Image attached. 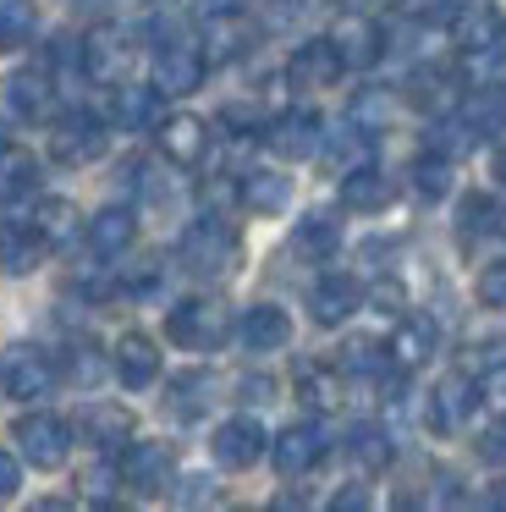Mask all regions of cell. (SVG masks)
<instances>
[{"label": "cell", "instance_id": "cell-16", "mask_svg": "<svg viewBox=\"0 0 506 512\" xmlns=\"http://www.w3.org/2000/svg\"><path fill=\"white\" fill-rule=\"evenodd\" d=\"M6 105L22 116V122H44V116H50V105H55V78H50V67H22V72H11Z\"/></svg>", "mask_w": 506, "mask_h": 512}, {"label": "cell", "instance_id": "cell-34", "mask_svg": "<svg viewBox=\"0 0 506 512\" xmlns=\"http://www.w3.org/2000/svg\"><path fill=\"white\" fill-rule=\"evenodd\" d=\"M391 452H396V446H391V435H385L380 424H352L347 457H352L358 468H385V463H391Z\"/></svg>", "mask_w": 506, "mask_h": 512}, {"label": "cell", "instance_id": "cell-48", "mask_svg": "<svg viewBox=\"0 0 506 512\" xmlns=\"http://www.w3.org/2000/svg\"><path fill=\"white\" fill-rule=\"evenodd\" d=\"M193 12L209 23V17H231V12H242V0H193Z\"/></svg>", "mask_w": 506, "mask_h": 512}, {"label": "cell", "instance_id": "cell-24", "mask_svg": "<svg viewBox=\"0 0 506 512\" xmlns=\"http://www.w3.org/2000/svg\"><path fill=\"white\" fill-rule=\"evenodd\" d=\"M330 39H336V50H341L347 67H374V61L385 56V34H380V23H369V17H347Z\"/></svg>", "mask_w": 506, "mask_h": 512}, {"label": "cell", "instance_id": "cell-5", "mask_svg": "<svg viewBox=\"0 0 506 512\" xmlns=\"http://www.w3.org/2000/svg\"><path fill=\"white\" fill-rule=\"evenodd\" d=\"M11 441H17V457H22V463H33V468H61L66 452H72V424H66L61 413H28V419H17Z\"/></svg>", "mask_w": 506, "mask_h": 512}, {"label": "cell", "instance_id": "cell-11", "mask_svg": "<svg viewBox=\"0 0 506 512\" xmlns=\"http://www.w3.org/2000/svg\"><path fill=\"white\" fill-rule=\"evenodd\" d=\"M270 457H275V474H286V479L308 474V468L325 457V424H314V419L286 424V430L270 441Z\"/></svg>", "mask_w": 506, "mask_h": 512}, {"label": "cell", "instance_id": "cell-21", "mask_svg": "<svg viewBox=\"0 0 506 512\" xmlns=\"http://www.w3.org/2000/svg\"><path fill=\"white\" fill-rule=\"evenodd\" d=\"M407 100H413L418 111H429V116L457 111V105H462L457 72H451V67H418L413 78H407Z\"/></svg>", "mask_w": 506, "mask_h": 512}, {"label": "cell", "instance_id": "cell-28", "mask_svg": "<svg viewBox=\"0 0 506 512\" xmlns=\"http://www.w3.org/2000/svg\"><path fill=\"white\" fill-rule=\"evenodd\" d=\"M215 391H220V380L209 375V369H187V375L171 380V402H165V408H171L176 419H198V413L215 402Z\"/></svg>", "mask_w": 506, "mask_h": 512}, {"label": "cell", "instance_id": "cell-1", "mask_svg": "<svg viewBox=\"0 0 506 512\" xmlns=\"http://www.w3.org/2000/svg\"><path fill=\"white\" fill-rule=\"evenodd\" d=\"M176 254H182V270H187V276H204V281L226 276V270L237 265V254H242L237 226L220 221V215H198V221L182 232Z\"/></svg>", "mask_w": 506, "mask_h": 512}, {"label": "cell", "instance_id": "cell-12", "mask_svg": "<svg viewBox=\"0 0 506 512\" xmlns=\"http://www.w3.org/2000/svg\"><path fill=\"white\" fill-rule=\"evenodd\" d=\"M264 441H270V435H264V424L248 419V413H237V419H220L209 452H215L220 468H253L264 457Z\"/></svg>", "mask_w": 506, "mask_h": 512}, {"label": "cell", "instance_id": "cell-40", "mask_svg": "<svg viewBox=\"0 0 506 512\" xmlns=\"http://www.w3.org/2000/svg\"><path fill=\"white\" fill-rule=\"evenodd\" d=\"M479 303L484 309H506V259L479 270Z\"/></svg>", "mask_w": 506, "mask_h": 512}, {"label": "cell", "instance_id": "cell-41", "mask_svg": "<svg viewBox=\"0 0 506 512\" xmlns=\"http://www.w3.org/2000/svg\"><path fill=\"white\" fill-rule=\"evenodd\" d=\"M479 457H484V463H495V468H506V413L484 424V435H479Z\"/></svg>", "mask_w": 506, "mask_h": 512}, {"label": "cell", "instance_id": "cell-52", "mask_svg": "<svg viewBox=\"0 0 506 512\" xmlns=\"http://www.w3.org/2000/svg\"><path fill=\"white\" fill-rule=\"evenodd\" d=\"M495 177H501V188H506V149L495 155Z\"/></svg>", "mask_w": 506, "mask_h": 512}, {"label": "cell", "instance_id": "cell-37", "mask_svg": "<svg viewBox=\"0 0 506 512\" xmlns=\"http://www.w3.org/2000/svg\"><path fill=\"white\" fill-rule=\"evenodd\" d=\"M341 369H347V375H385V369H391V347L385 342H352L347 353H341Z\"/></svg>", "mask_w": 506, "mask_h": 512}, {"label": "cell", "instance_id": "cell-15", "mask_svg": "<svg viewBox=\"0 0 506 512\" xmlns=\"http://www.w3.org/2000/svg\"><path fill=\"white\" fill-rule=\"evenodd\" d=\"M391 364L396 369H418V364H429L435 358V347H440V325L429 320V314H407V320H396V331H391Z\"/></svg>", "mask_w": 506, "mask_h": 512}, {"label": "cell", "instance_id": "cell-3", "mask_svg": "<svg viewBox=\"0 0 506 512\" xmlns=\"http://www.w3.org/2000/svg\"><path fill=\"white\" fill-rule=\"evenodd\" d=\"M451 45L462 61H495L506 45V17L495 12L490 0H468L457 17H451Z\"/></svg>", "mask_w": 506, "mask_h": 512}, {"label": "cell", "instance_id": "cell-32", "mask_svg": "<svg viewBox=\"0 0 506 512\" xmlns=\"http://www.w3.org/2000/svg\"><path fill=\"white\" fill-rule=\"evenodd\" d=\"M451 177H457V160L440 155V149H424V155L413 160V193L418 199H446Z\"/></svg>", "mask_w": 506, "mask_h": 512}, {"label": "cell", "instance_id": "cell-33", "mask_svg": "<svg viewBox=\"0 0 506 512\" xmlns=\"http://www.w3.org/2000/svg\"><path fill=\"white\" fill-rule=\"evenodd\" d=\"M33 226H39V237H44L50 248L72 243V237L83 232V221H77V204H72V199H44L39 210H33Z\"/></svg>", "mask_w": 506, "mask_h": 512}, {"label": "cell", "instance_id": "cell-2", "mask_svg": "<svg viewBox=\"0 0 506 512\" xmlns=\"http://www.w3.org/2000/svg\"><path fill=\"white\" fill-rule=\"evenodd\" d=\"M165 336H171L176 347H187V353H215L231 336V314H226V303H215V298H187L165 314Z\"/></svg>", "mask_w": 506, "mask_h": 512}, {"label": "cell", "instance_id": "cell-7", "mask_svg": "<svg viewBox=\"0 0 506 512\" xmlns=\"http://www.w3.org/2000/svg\"><path fill=\"white\" fill-rule=\"evenodd\" d=\"M105 144H110L105 116H94V111H66L50 133V155L61 166H88V160L105 155Z\"/></svg>", "mask_w": 506, "mask_h": 512}, {"label": "cell", "instance_id": "cell-25", "mask_svg": "<svg viewBox=\"0 0 506 512\" xmlns=\"http://www.w3.org/2000/svg\"><path fill=\"white\" fill-rule=\"evenodd\" d=\"M44 237H39V226H0V270H11V276H28V270H39L44 265Z\"/></svg>", "mask_w": 506, "mask_h": 512}, {"label": "cell", "instance_id": "cell-13", "mask_svg": "<svg viewBox=\"0 0 506 512\" xmlns=\"http://www.w3.org/2000/svg\"><path fill=\"white\" fill-rule=\"evenodd\" d=\"M363 309V281L358 276H319L308 292V314L314 325H341Z\"/></svg>", "mask_w": 506, "mask_h": 512}, {"label": "cell", "instance_id": "cell-31", "mask_svg": "<svg viewBox=\"0 0 506 512\" xmlns=\"http://www.w3.org/2000/svg\"><path fill=\"white\" fill-rule=\"evenodd\" d=\"M39 188V160L22 144H0V199H28Z\"/></svg>", "mask_w": 506, "mask_h": 512}, {"label": "cell", "instance_id": "cell-30", "mask_svg": "<svg viewBox=\"0 0 506 512\" xmlns=\"http://www.w3.org/2000/svg\"><path fill=\"white\" fill-rule=\"evenodd\" d=\"M83 435L99 446V452H110V446H127V441H132V413L116 408V402H94V408L83 413Z\"/></svg>", "mask_w": 506, "mask_h": 512}, {"label": "cell", "instance_id": "cell-17", "mask_svg": "<svg viewBox=\"0 0 506 512\" xmlns=\"http://www.w3.org/2000/svg\"><path fill=\"white\" fill-rule=\"evenodd\" d=\"M154 138H160L171 166H198V160L209 155V127L198 122V116H165V122L154 127Z\"/></svg>", "mask_w": 506, "mask_h": 512}, {"label": "cell", "instance_id": "cell-6", "mask_svg": "<svg viewBox=\"0 0 506 512\" xmlns=\"http://www.w3.org/2000/svg\"><path fill=\"white\" fill-rule=\"evenodd\" d=\"M121 485L138 490V496H160L176 474V452L165 441H127L121 446V463H116Z\"/></svg>", "mask_w": 506, "mask_h": 512}, {"label": "cell", "instance_id": "cell-27", "mask_svg": "<svg viewBox=\"0 0 506 512\" xmlns=\"http://www.w3.org/2000/svg\"><path fill=\"white\" fill-rule=\"evenodd\" d=\"M237 199L248 204V210H259V215H275V210H286V199H292V182H286L281 171H242Z\"/></svg>", "mask_w": 506, "mask_h": 512}, {"label": "cell", "instance_id": "cell-45", "mask_svg": "<svg viewBox=\"0 0 506 512\" xmlns=\"http://www.w3.org/2000/svg\"><path fill=\"white\" fill-rule=\"evenodd\" d=\"M479 397H484V402H495V408H506V358H501V364H490V369H484Z\"/></svg>", "mask_w": 506, "mask_h": 512}, {"label": "cell", "instance_id": "cell-14", "mask_svg": "<svg viewBox=\"0 0 506 512\" xmlns=\"http://www.w3.org/2000/svg\"><path fill=\"white\" fill-rule=\"evenodd\" d=\"M237 342L248 347V353H275V347L292 342V314H286L281 303H253L237 320Z\"/></svg>", "mask_w": 506, "mask_h": 512}, {"label": "cell", "instance_id": "cell-49", "mask_svg": "<svg viewBox=\"0 0 506 512\" xmlns=\"http://www.w3.org/2000/svg\"><path fill=\"white\" fill-rule=\"evenodd\" d=\"M330 507H336V512H358V507H369V490H358V485L336 490V496H330Z\"/></svg>", "mask_w": 506, "mask_h": 512}, {"label": "cell", "instance_id": "cell-44", "mask_svg": "<svg viewBox=\"0 0 506 512\" xmlns=\"http://www.w3.org/2000/svg\"><path fill=\"white\" fill-rule=\"evenodd\" d=\"M99 375H105V358H99L94 347H72V380H88V386H94Z\"/></svg>", "mask_w": 506, "mask_h": 512}, {"label": "cell", "instance_id": "cell-10", "mask_svg": "<svg viewBox=\"0 0 506 512\" xmlns=\"http://www.w3.org/2000/svg\"><path fill=\"white\" fill-rule=\"evenodd\" d=\"M347 72V61H341V50H336V39H308V45H297L292 56H286V83L292 89H303V94H314V89H330V83Z\"/></svg>", "mask_w": 506, "mask_h": 512}, {"label": "cell", "instance_id": "cell-22", "mask_svg": "<svg viewBox=\"0 0 506 512\" xmlns=\"http://www.w3.org/2000/svg\"><path fill=\"white\" fill-rule=\"evenodd\" d=\"M473 402H479V380L446 375L435 386V397H429V424H435V430H457V424L473 413Z\"/></svg>", "mask_w": 506, "mask_h": 512}, {"label": "cell", "instance_id": "cell-23", "mask_svg": "<svg viewBox=\"0 0 506 512\" xmlns=\"http://www.w3.org/2000/svg\"><path fill=\"white\" fill-rule=\"evenodd\" d=\"M132 237H138V215L121 210V204H110V210H99L94 221H88V248H94L99 259H116L132 248Z\"/></svg>", "mask_w": 506, "mask_h": 512}, {"label": "cell", "instance_id": "cell-4", "mask_svg": "<svg viewBox=\"0 0 506 512\" xmlns=\"http://www.w3.org/2000/svg\"><path fill=\"white\" fill-rule=\"evenodd\" d=\"M204 72H209V56L193 34H165L154 45V83L165 94H193L204 83Z\"/></svg>", "mask_w": 506, "mask_h": 512}, {"label": "cell", "instance_id": "cell-26", "mask_svg": "<svg viewBox=\"0 0 506 512\" xmlns=\"http://www.w3.org/2000/svg\"><path fill=\"white\" fill-rule=\"evenodd\" d=\"M292 248L303 259H314V265H325V259L341 248V221H336V215H325V210L303 215V221H297V232H292Z\"/></svg>", "mask_w": 506, "mask_h": 512}, {"label": "cell", "instance_id": "cell-46", "mask_svg": "<svg viewBox=\"0 0 506 512\" xmlns=\"http://www.w3.org/2000/svg\"><path fill=\"white\" fill-rule=\"evenodd\" d=\"M22 485V457L17 452H0V501H11Z\"/></svg>", "mask_w": 506, "mask_h": 512}, {"label": "cell", "instance_id": "cell-19", "mask_svg": "<svg viewBox=\"0 0 506 512\" xmlns=\"http://www.w3.org/2000/svg\"><path fill=\"white\" fill-rule=\"evenodd\" d=\"M116 380L127 391H143V386L160 380V347H154L143 331H127L116 342Z\"/></svg>", "mask_w": 506, "mask_h": 512}, {"label": "cell", "instance_id": "cell-50", "mask_svg": "<svg viewBox=\"0 0 506 512\" xmlns=\"http://www.w3.org/2000/svg\"><path fill=\"white\" fill-rule=\"evenodd\" d=\"M374 303H385V314H396V309H402V287H391V281H385V287L374 292Z\"/></svg>", "mask_w": 506, "mask_h": 512}, {"label": "cell", "instance_id": "cell-36", "mask_svg": "<svg viewBox=\"0 0 506 512\" xmlns=\"http://www.w3.org/2000/svg\"><path fill=\"white\" fill-rule=\"evenodd\" d=\"M237 17H242V12H231V17H209V50H204L209 61H231V56H242V45H248V28H242Z\"/></svg>", "mask_w": 506, "mask_h": 512}, {"label": "cell", "instance_id": "cell-38", "mask_svg": "<svg viewBox=\"0 0 506 512\" xmlns=\"http://www.w3.org/2000/svg\"><path fill=\"white\" fill-rule=\"evenodd\" d=\"M297 391H303V402H308V408H330V402L341 397V375H330V369L308 364L303 375H297Z\"/></svg>", "mask_w": 506, "mask_h": 512}, {"label": "cell", "instance_id": "cell-43", "mask_svg": "<svg viewBox=\"0 0 506 512\" xmlns=\"http://www.w3.org/2000/svg\"><path fill=\"white\" fill-rule=\"evenodd\" d=\"M490 221H495V204L490 199H468V204H462V237H479Z\"/></svg>", "mask_w": 506, "mask_h": 512}, {"label": "cell", "instance_id": "cell-9", "mask_svg": "<svg viewBox=\"0 0 506 512\" xmlns=\"http://www.w3.org/2000/svg\"><path fill=\"white\" fill-rule=\"evenodd\" d=\"M264 144L281 160H308L325 149V122H319V111L297 105V111H281L275 122H264Z\"/></svg>", "mask_w": 506, "mask_h": 512}, {"label": "cell", "instance_id": "cell-20", "mask_svg": "<svg viewBox=\"0 0 506 512\" xmlns=\"http://www.w3.org/2000/svg\"><path fill=\"white\" fill-rule=\"evenodd\" d=\"M391 193H396V182L385 177L380 166H352V171H341V204L347 210H358V215H374V210H385L391 204Z\"/></svg>", "mask_w": 506, "mask_h": 512}, {"label": "cell", "instance_id": "cell-51", "mask_svg": "<svg viewBox=\"0 0 506 512\" xmlns=\"http://www.w3.org/2000/svg\"><path fill=\"white\" fill-rule=\"evenodd\" d=\"M490 507H501V512H506V479H501V485L490 490Z\"/></svg>", "mask_w": 506, "mask_h": 512}, {"label": "cell", "instance_id": "cell-39", "mask_svg": "<svg viewBox=\"0 0 506 512\" xmlns=\"http://www.w3.org/2000/svg\"><path fill=\"white\" fill-rule=\"evenodd\" d=\"M347 116H352V122H358V127H369V133H380V127H385V116H391V94H380V89L358 94Z\"/></svg>", "mask_w": 506, "mask_h": 512}, {"label": "cell", "instance_id": "cell-29", "mask_svg": "<svg viewBox=\"0 0 506 512\" xmlns=\"http://www.w3.org/2000/svg\"><path fill=\"white\" fill-rule=\"evenodd\" d=\"M457 111L468 116V127L479 138H490V133H501V127H506V89H501V83H484V89L462 94Z\"/></svg>", "mask_w": 506, "mask_h": 512}, {"label": "cell", "instance_id": "cell-42", "mask_svg": "<svg viewBox=\"0 0 506 512\" xmlns=\"http://www.w3.org/2000/svg\"><path fill=\"white\" fill-rule=\"evenodd\" d=\"M220 122L237 127V133H264V111H259V105H226Z\"/></svg>", "mask_w": 506, "mask_h": 512}, {"label": "cell", "instance_id": "cell-47", "mask_svg": "<svg viewBox=\"0 0 506 512\" xmlns=\"http://www.w3.org/2000/svg\"><path fill=\"white\" fill-rule=\"evenodd\" d=\"M209 496H215V490H209V474H187L182 490H176V501H182V507H193V501H209Z\"/></svg>", "mask_w": 506, "mask_h": 512}, {"label": "cell", "instance_id": "cell-35", "mask_svg": "<svg viewBox=\"0 0 506 512\" xmlns=\"http://www.w3.org/2000/svg\"><path fill=\"white\" fill-rule=\"evenodd\" d=\"M39 28V6L33 0H0V50H22Z\"/></svg>", "mask_w": 506, "mask_h": 512}, {"label": "cell", "instance_id": "cell-18", "mask_svg": "<svg viewBox=\"0 0 506 512\" xmlns=\"http://www.w3.org/2000/svg\"><path fill=\"white\" fill-rule=\"evenodd\" d=\"M116 122L127 127V133H154V127L165 122V89L154 83V89H143V83H121L116 89Z\"/></svg>", "mask_w": 506, "mask_h": 512}, {"label": "cell", "instance_id": "cell-8", "mask_svg": "<svg viewBox=\"0 0 506 512\" xmlns=\"http://www.w3.org/2000/svg\"><path fill=\"white\" fill-rule=\"evenodd\" d=\"M55 375L61 369L50 364V353H39V347H11L6 358H0V391L17 402H39L55 391Z\"/></svg>", "mask_w": 506, "mask_h": 512}]
</instances>
